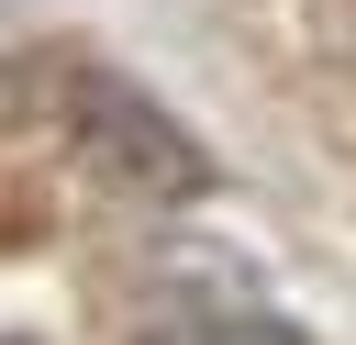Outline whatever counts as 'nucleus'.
Here are the masks:
<instances>
[{
  "label": "nucleus",
  "mask_w": 356,
  "mask_h": 345,
  "mask_svg": "<svg viewBox=\"0 0 356 345\" xmlns=\"http://www.w3.org/2000/svg\"><path fill=\"white\" fill-rule=\"evenodd\" d=\"M145 345H300V334L256 323V312H167V323H145Z\"/></svg>",
  "instance_id": "obj_2"
},
{
  "label": "nucleus",
  "mask_w": 356,
  "mask_h": 345,
  "mask_svg": "<svg viewBox=\"0 0 356 345\" xmlns=\"http://www.w3.org/2000/svg\"><path fill=\"white\" fill-rule=\"evenodd\" d=\"M33 89L56 100V134L122 189V200H200L211 189V156L111 67H33Z\"/></svg>",
  "instance_id": "obj_1"
},
{
  "label": "nucleus",
  "mask_w": 356,
  "mask_h": 345,
  "mask_svg": "<svg viewBox=\"0 0 356 345\" xmlns=\"http://www.w3.org/2000/svg\"><path fill=\"white\" fill-rule=\"evenodd\" d=\"M0 45H11V11H0Z\"/></svg>",
  "instance_id": "obj_3"
}]
</instances>
